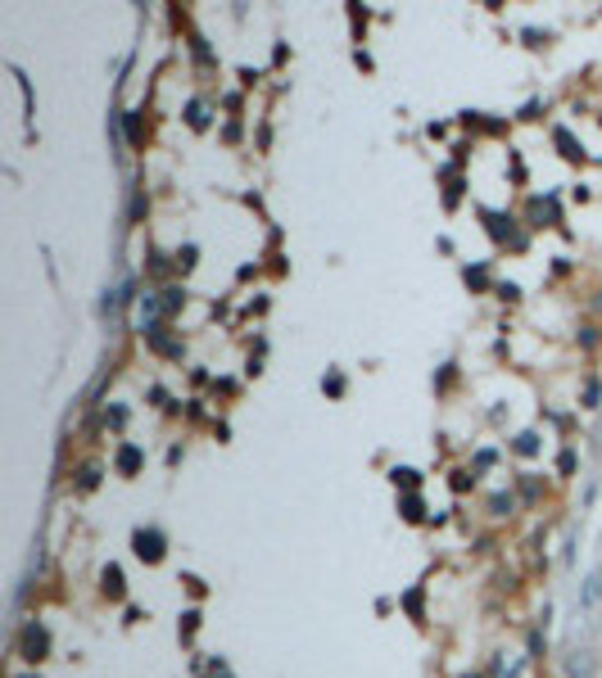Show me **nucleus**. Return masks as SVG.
<instances>
[{
  "label": "nucleus",
  "mask_w": 602,
  "mask_h": 678,
  "mask_svg": "<svg viewBox=\"0 0 602 678\" xmlns=\"http://www.w3.org/2000/svg\"><path fill=\"white\" fill-rule=\"evenodd\" d=\"M104 592H109V597H122V574L113 570V565L104 570Z\"/></svg>",
  "instance_id": "obj_4"
},
{
  "label": "nucleus",
  "mask_w": 602,
  "mask_h": 678,
  "mask_svg": "<svg viewBox=\"0 0 602 678\" xmlns=\"http://www.w3.org/2000/svg\"><path fill=\"white\" fill-rule=\"evenodd\" d=\"M45 629H27V637H23V651H27V660H41L45 656Z\"/></svg>",
  "instance_id": "obj_2"
},
{
  "label": "nucleus",
  "mask_w": 602,
  "mask_h": 678,
  "mask_svg": "<svg viewBox=\"0 0 602 678\" xmlns=\"http://www.w3.org/2000/svg\"><path fill=\"white\" fill-rule=\"evenodd\" d=\"M136 466H141V452H136V448H122V452H118V471H122V475H132Z\"/></svg>",
  "instance_id": "obj_3"
},
{
  "label": "nucleus",
  "mask_w": 602,
  "mask_h": 678,
  "mask_svg": "<svg viewBox=\"0 0 602 678\" xmlns=\"http://www.w3.org/2000/svg\"><path fill=\"white\" fill-rule=\"evenodd\" d=\"M136 556L141 561H164V534H159V529H141V534H136Z\"/></svg>",
  "instance_id": "obj_1"
}]
</instances>
